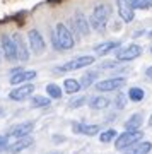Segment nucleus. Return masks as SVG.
I'll return each instance as SVG.
<instances>
[{"label": "nucleus", "mask_w": 152, "mask_h": 154, "mask_svg": "<svg viewBox=\"0 0 152 154\" xmlns=\"http://www.w3.org/2000/svg\"><path fill=\"white\" fill-rule=\"evenodd\" d=\"M109 14H111V11H109V7L106 5V4L96 5L93 14H91V19H89L91 28L96 29V31H104V29H106V24H108Z\"/></svg>", "instance_id": "obj_1"}, {"label": "nucleus", "mask_w": 152, "mask_h": 154, "mask_svg": "<svg viewBox=\"0 0 152 154\" xmlns=\"http://www.w3.org/2000/svg\"><path fill=\"white\" fill-rule=\"evenodd\" d=\"M144 134L140 132V128H137V130H125L123 134H120L116 140H114V147L118 149V151H125L126 147H130L133 146L135 142H138L142 139Z\"/></svg>", "instance_id": "obj_2"}, {"label": "nucleus", "mask_w": 152, "mask_h": 154, "mask_svg": "<svg viewBox=\"0 0 152 154\" xmlns=\"http://www.w3.org/2000/svg\"><path fill=\"white\" fill-rule=\"evenodd\" d=\"M55 34H56V39H58L60 50H72L74 48L75 39H74V34L70 33V29L67 28L65 24H56Z\"/></svg>", "instance_id": "obj_3"}, {"label": "nucleus", "mask_w": 152, "mask_h": 154, "mask_svg": "<svg viewBox=\"0 0 152 154\" xmlns=\"http://www.w3.org/2000/svg\"><path fill=\"white\" fill-rule=\"evenodd\" d=\"M94 63V57L86 55V57H77L74 60L63 63L62 67L56 69V72H72V70H79V69H84V67H89Z\"/></svg>", "instance_id": "obj_4"}, {"label": "nucleus", "mask_w": 152, "mask_h": 154, "mask_svg": "<svg viewBox=\"0 0 152 154\" xmlns=\"http://www.w3.org/2000/svg\"><path fill=\"white\" fill-rule=\"evenodd\" d=\"M27 41H29V48L33 50L36 55H41L44 53V48H46V43H44V38L41 36L38 29H31L27 33Z\"/></svg>", "instance_id": "obj_5"}, {"label": "nucleus", "mask_w": 152, "mask_h": 154, "mask_svg": "<svg viewBox=\"0 0 152 154\" xmlns=\"http://www.w3.org/2000/svg\"><path fill=\"white\" fill-rule=\"evenodd\" d=\"M142 53V48L138 45H128L125 48H118L116 50V60L118 62H130L138 58Z\"/></svg>", "instance_id": "obj_6"}, {"label": "nucleus", "mask_w": 152, "mask_h": 154, "mask_svg": "<svg viewBox=\"0 0 152 154\" xmlns=\"http://www.w3.org/2000/svg\"><path fill=\"white\" fill-rule=\"evenodd\" d=\"M116 9H118L120 17L125 22H132L135 17V7L132 5L130 0H116Z\"/></svg>", "instance_id": "obj_7"}, {"label": "nucleus", "mask_w": 152, "mask_h": 154, "mask_svg": "<svg viewBox=\"0 0 152 154\" xmlns=\"http://www.w3.org/2000/svg\"><path fill=\"white\" fill-rule=\"evenodd\" d=\"M0 45H2V51H4V57L7 60H17V50H16V43H14V38L7 36V34H2L0 38Z\"/></svg>", "instance_id": "obj_8"}, {"label": "nucleus", "mask_w": 152, "mask_h": 154, "mask_svg": "<svg viewBox=\"0 0 152 154\" xmlns=\"http://www.w3.org/2000/svg\"><path fill=\"white\" fill-rule=\"evenodd\" d=\"M125 86V79L123 77H114V79H104L101 82L96 84V89L101 93H109V91H116V89Z\"/></svg>", "instance_id": "obj_9"}, {"label": "nucleus", "mask_w": 152, "mask_h": 154, "mask_svg": "<svg viewBox=\"0 0 152 154\" xmlns=\"http://www.w3.org/2000/svg\"><path fill=\"white\" fill-rule=\"evenodd\" d=\"M33 93H34L33 84H24V86H19V88L12 89L11 93H9V98L12 101H24V99H27Z\"/></svg>", "instance_id": "obj_10"}, {"label": "nucleus", "mask_w": 152, "mask_h": 154, "mask_svg": "<svg viewBox=\"0 0 152 154\" xmlns=\"http://www.w3.org/2000/svg\"><path fill=\"white\" fill-rule=\"evenodd\" d=\"M74 28H75V31L81 36H87L89 34V31H91V22L87 21V17L82 14L81 11L75 14V17H74Z\"/></svg>", "instance_id": "obj_11"}, {"label": "nucleus", "mask_w": 152, "mask_h": 154, "mask_svg": "<svg viewBox=\"0 0 152 154\" xmlns=\"http://www.w3.org/2000/svg\"><path fill=\"white\" fill-rule=\"evenodd\" d=\"M33 128H34L33 122H22L19 125L12 127L9 130V135H12V137H27L29 134L33 132Z\"/></svg>", "instance_id": "obj_12"}, {"label": "nucleus", "mask_w": 152, "mask_h": 154, "mask_svg": "<svg viewBox=\"0 0 152 154\" xmlns=\"http://www.w3.org/2000/svg\"><path fill=\"white\" fill-rule=\"evenodd\" d=\"M14 43H16V50H17V60H22L26 62L27 58H29V48L26 46V41H24V38H22L19 33H16L14 36Z\"/></svg>", "instance_id": "obj_13"}, {"label": "nucleus", "mask_w": 152, "mask_h": 154, "mask_svg": "<svg viewBox=\"0 0 152 154\" xmlns=\"http://www.w3.org/2000/svg\"><path fill=\"white\" fill-rule=\"evenodd\" d=\"M34 77H36V72L34 70H17L12 74L11 77V84L12 86H17V84H24V82H29V81H33Z\"/></svg>", "instance_id": "obj_14"}, {"label": "nucleus", "mask_w": 152, "mask_h": 154, "mask_svg": "<svg viewBox=\"0 0 152 154\" xmlns=\"http://www.w3.org/2000/svg\"><path fill=\"white\" fill-rule=\"evenodd\" d=\"M72 130L75 134H81V135H96L99 134L101 130V127L99 125H86V123H81V122H75V123H72Z\"/></svg>", "instance_id": "obj_15"}, {"label": "nucleus", "mask_w": 152, "mask_h": 154, "mask_svg": "<svg viewBox=\"0 0 152 154\" xmlns=\"http://www.w3.org/2000/svg\"><path fill=\"white\" fill-rule=\"evenodd\" d=\"M152 149V144L149 142V140H144V142H138V144H133V146H130V147H126L125 154H149Z\"/></svg>", "instance_id": "obj_16"}, {"label": "nucleus", "mask_w": 152, "mask_h": 154, "mask_svg": "<svg viewBox=\"0 0 152 154\" xmlns=\"http://www.w3.org/2000/svg\"><path fill=\"white\" fill-rule=\"evenodd\" d=\"M33 146V139H29V137H19V140L17 142H14L12 146H9V152L11 154H16V152H21V151H24V149L27 147H31Z\"/></svg>", "instance_id": "obj_17"}, {"label": "nucleus", "mask_w": 152, "mask_h": 154, "mask_svg": "<svg viewBox=\"0 0 152 154\" xmlns=\"http://www.w3.org/2000/svg\"><path fill=\"white\" fill-rule=\"evenodd\" d=\"M120 48V41H104V43H99L94 46V51L98 55H106L109 51H114V50Z\"/></svg>", "instance_id": "obj_18"}, {"label": "nucleus", "mask_w": 152, "mask_h": 154, "mask_svg": "<svg viewBox=\"0 0 152 154\" xmlns=\"http://www.w3.org/2000/svg\"><path fill=\"white\" fill-rule=\"evenodd\" d=\"M31 103H33L34 108H48L51 105V98L50 96H39V94H36V96L31 98Z\"/></svg>", "instance_id": "obj_19"}, {"label": "nucleus", "mask_w": 152, "mask_h": 154, "mask_svg": "<svg viewBox=\"0 0 152 154\" xmlns=\"http://www.w3.org/2000/svg\"><path fill=\"white\" fill-rule=\"evenodd\" d=\"M142 120H144V116H142L140 113H135V115H132L130 120L125 123V128L126 130H137V128L142 127Z\"/></svg>", "instance_id": "obj_20"}, {"label": "nucleus", "mask_w": 152, "mask_h": 154, "mask_svg": "<svg viewBox=\"0 0 152 154\" xmlns=\"http://www.w3.org/2000/svg\"><path fill=\"white\" fill-rule=\"evenodd\" d=\"M109 106V99L106 96H96L91 99V108L93 110H104Z\"/></svg>", "instance_id": "obj_21"}, {"label": "nucleus", "mask_w": 152, "mask_h": 154, "mask_svg": "<svg viewBox=\"0 0 152 154\" xmlns=\"http://www.w3.org/2000/svg\"><path fill=\"white\" fill-rule=\"evenodd\" d=\"M63 88H65V93L68 94H75L81 91V82L75 81V79H65V82H63Z\"/></svg>", "instance_id": "obj_22"}, {"label": "nucleus", "mask_w": 152, "mask_h": 154, "mask_svg": "<svg viewBox=\"0 0 152 154\" xmlns=\"http://www.w3.org/2000/svg\"><path fill=\"white\" fill-rule=\"evenodd\" d=\"M128 98H130L132 101L138 103V101H142V99L145 98V91L140 89V88H132L130 91H128Z\"/></svg>", "instance_id": "obj_23"}, {"label": "nucleus", "mask_w": 152, "mask_h": 154, "mask_svg": "<svg viewBox=\"0 0 152 154\" xmlns=\"http://www.w3.org/2000/svg\"><path fill=\"white\" fill-rule=\"evenodd\" d=\"M46 93L51 99H60L62 98V89H60L58 84H48L46 86Z\"/></svg>", "instance_id": "obj_24"}, {"label": "nucleus", "mask_w": 152, "mask_h": 154, "mask_svg": "<svg viewBox=\"0 0 152 154\" xmlns=\"http://www.w3.org/2000/svg\"><path fill=\"white\" fill-rule=\"evenodd\" d=\"M96 77H98V74H96V72H87L86 75H82V77H81V86H82V88H86V89H87V88H91Z\"/></svg>", "instance_id": "obj_25"}, {"label": "nucleus", "mask_w": 152, "mask_h": 154, "mask_svg": "<svg viewBox=\"0 0 152 154\" xmlns=\"http://www.w3.org/2000/svg\"><path fill=\"white\" fill-rule=\"evenodd\" d=\"M116 130L114 128H108V130H104L103 134H99V139H101V142H104V144H108V142H111L114 137H116Z\"/></svg>", "instance_id": "obj_26"}, {"label": "nucleus", "mask_w": 152, "mask_h": 154, "mask_svg": "<svg viewBox=\"0 0 152 154\" xmlns=\"http://www.w3.org/2000/svg\"><path fill=\"white\" fill-rule=\"evenodd\" d=\"M130 2H132V5L135 9H138V11H147L149 7H152L149 0H130Z\"/></svg>", "instance_id": "obj_27"}, {"label": "nucleus", "mask_w": 152, "mask_h": 154, "mask_svg": "<svg viewBox=\"0 0 152 154\" xmlns=\"http://www.w3.org/2000/svg\"><path fill=\"white\" fill-rule=\"evenodd\" d=\"M126 98H128V94L118 93V94H116V98H114V106H116V108H123V106H125Z\"/></svg>", "instance_id": "obj_28"}, {"label": "nucleus", "mask_w": 152, "mask_h": 154, "mask_svg": "<svg viewBox=\"0 0 152 154\" xmlns=\"http://www.w3.org/2000/svg\"><path fill=\"white\" fill-rule=\"evenodd\" d=\"M86 101L87 99L84 98V96H81V98H74L70 103H68V106H70V108H81V106L86 105Z\"/></svg>", "instance_id": "obj_29"}, {"label": "nucleus", "mask_w": 152, "mask_h": 154, "mask_svg": "<svg viewBox=\"0 0 152 154\" xmlns=\"http://www.w3.org/2000/svg\"><path fill=\"white\" fill-rule=\"evenodd\" d=\"M7 147V135H0V149Z\"/></svg>", "instance_id": "obj_30"}, {"label": "nucleus", "mask_w": 152, "mask_h": 154, "mask_svg": "<svg viewBox=\"0 0 152 154\" xmlns=\"http://www.w3.org/2000/svg\"><path fill=\"white\" fill-rule=\"evenodd\" d=\"M114 65H118V62H106V63H103L104 69H111V67H114Z\"/></svg>", "instance_id": "obj_31"}, {"label": "nucleus", "mask_w": 152, "mask_h": 154, "mask_svg": "<svg viewBox=\"0 0 152 154\" xmlns=\"http://www.w3.org/2000/svg\"><path fill=\"white\" fill-rule=\"evenodd\" d=\"M145 74H147V75H149V77L152 79V67H149V69H147V70H145Z\"/></svg>", "instance_id": "obj_32"}, {"label": "nucleus", "mask_w": 152, "mask_h": 154, "mask_svg": "<svg viewBox=\"0 0 152 154\" xmlns=\"http://www.w3.org/2000/svg\"><path fill=\"white\" fill-rule=\"evenodd\" d=\"M149 125L152 127V115H150V118H149Z\"/></svg>", "instance_id": "obj_33"}, {"label": "nucleus", "mask_w": 152, "mask_h": 154, "mask_svg": "<svg viewBox=\"0 0 152 154\" xmlns=\"http://www.w3.org/2000/svg\"><path fill=\"white\" fill-rule=\"evenodd\" d=\"M48 154H60V152H48Z\"/></svg>", "instance_id": "obj_34"}, {"label": "nucleus", "mask_w": 152, "mask_h": 154, "mask_svg": "<svg viewBox=\"0 0 152 154\" xmlns=\"http://www.w3.org/2000/svg\"><path fill=\"white\" fill-rule=\"evenodd\" d=\"M149 36H150V38H152V31H150V33H149Z\"/></svg>", "instance_id": "obj_35"}, {"label": "nucleus", "mask_w": 152, "mask_h": 154, "mask_svg": "<svg viewBox=\"0 0 152 154\" xmlns=\"http://www.w3.org/2000/svg\"><path fill=\"white\" fill-rule=\"evenodd\" d=\"M149 2H150V5H152V0H149Z\"/></svg>", "instance_id": "obj_36"}, {"label": "nucleus", "mask_w": 152, "mask_h": 154, "mask_svg": "<svg viewBox=\"0 0 152 154\" xmlns=\"http://www.w3.org/2000/svg\"><path fill=\"white\" fill-rule=\"evenodd\" d=\"M0 113H2V108H0Z\"/></svg>", "instance_id": "obj_37"}, {"label": "nucleus", "mask_w": 152, "mask_h": 154, "mask_svg": "<svg viewBox=\"0 0 152 154\" xmlns=\"http://www.w3.org/2000/svg\"><path fill=\"white\" fill-rule=\"evenodd\" d=\"M150 51H152V48H150Z\"/></svg>", "instance_id": "obj_38"}]
</instances>
